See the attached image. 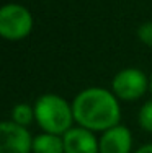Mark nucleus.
<instances>
[{
	"mask_svg": "<svg viewBox=\"0 0 152 153\" xmlns=\"http://www.w3.org/2000/svg\"><path fill=\"white\" fill-rule=\"evenodd\" d=\"M111 90L90 86L82 90L72 101L77 126L92 132H105L121 121V106Z\"/></svg>",
	"mask_w": 152,
	"mask_h": 153,
	"instance_id": "1",
	"label": "nucleus"
},
{
	"mask_svg": "<svg viewBox=\"0 0 152 153\" xmlns=\"http://www.w3.org/2000/svg\"><path fill=\"white\" fill-rule=\"evenodd\" d=\"M34 119L43 132L64 135L67 130L72 129L74 119V109L72 103L66 101L59 94L46 93L36 100L34 103Z\"/></svg>",
	"mask_w": 152,
	"mask_h": 153,
	"instance_id": "2",
	"label": "nucleus"
},
{
	"mask_svg": "<svg viewBox=\"0 0 152 153\" xmlns=\"http://www.w3.org/2000/svg\"><path fill=\"white\" fill-rule=\"evenodd\" d=\"M33 15L25 5L7 3L0 10V34L7 41H23L33 31Z\"/></svg>",
	"mask_w": 152,
	"mask_h": 153,
	"instance_id": "3",
	"label": "nucleus"
},
{
	"mask_svg": "<svg viewBox=\"0 0 152 153\" xmlns=\"http://www.w3.org/2000/svg\"><path fill=\"white\" fill-rule=\"evenodd\" d=\"M149 90V78L141 68L128 67L119 70L111 80V91L121 101H136Z\"/></svg>",
	"mask_w": 152,
	"mask_h": 153,
	"instance_id": "4",
	"label": "nucleus"
},
{
	"mask_svg": "<svg viewBox=\"0 0 152 153\" xmlns=\"http://www.w3.org/2000/svg\"><path fill=\"white\" fill-rule=\"evenodd\" d=\"M33 138L26 127L13 121L0 124V153H33Z\"/></svg>",
	"mask_w": 152,
	"mask_h": 153,
	"instance_id": "5",
	"label": "nucleus"
},
{
	"mask_svg": "<svg viewBox=\"0 0 152 153\" xmlns=\"http://www.w3.org/2000/svg\"><path fill=\"white\" fill-rule=\"evenodd\" d=\"M66 153H100V138L95 132L77 126L62 135Z\"/></svg>",
	"mask_w": 152,
	"mask_h": 153,
	"instance_id": "6",
	"label": "nucleus"
},
{
	"mask_svg": "<svg viewBox=\"0 0 152 153\" xmlns=\"http://www.w3.org/2000/svg\"><path fill=\"white\" fill-rule=\"evenodd\" d=\"M133 134L126 126H118L105 130L100 137V153H131Z\"/></svg>",
	"mask_w": 152,
	"mask_h": 153,
	"instance_id": "7",
	"label": "nucleus"
},
{
	"mask_svg": "<svg viewBox=\"0 0 152 153\" xmlns=\"http://www.w3.org/2000/svg\"><path fill=\"white\" fill-rule=\"evenodd\" d=\"M33 153H66L62 135L43 132L33 138Z\"/></svg>",
	"mask_w": 152,
	"mask_h": 153,
	"instance_id": "8",
	"label": "nucleus"
},
{
	"mask_svg": "<svg viewBox=\"0 0 152 153\" xmlns=\"http://www.w3.org/2000/svg\"><path fill=\"white\" fill-rule=\"evenodd\" d=\"M10 121H13L15 124H20V126L26 127L30 126L34 119V108H31L30 104L26 103H18L13 106L12 109V119Z\"/></svg>",
	"mask_w": 152,
	"mask_h": 153,
	"instance_id": "9",
	"label": "nucleus"
},
{
	"mask_svg": "<svg viewBox=\"0 0 152 153\" xmlns=\"http://www.w3.org/2000/svg\"><path fill=\"white\" fill-rule=\"evenodd\" d=\"M137 122L139 127L146 132H152V100L146 101L141 106L139 114H137Z\"/></svg>",
	"mask_w": 152,
	"mask_h": 153,
	"instance_id": "10",
	"label": "nucleus"
},
{
	"mask_svg": "<svg viewBox=\"0 0 152 153\" xmlns=\"http://www.w3.org/2000/svg\"><path fill=\"white\" fill-rule=\"evenodd\" d=\"M137 38L142 44L152 47V21H146V23L139 25L137 28Z\"/></svg>",
	"mask_w": 152,
	"mask_h": 153,
	"instance_id": "11",
	"label": "nucleus"
},
{
	"mask_svg": "<svg viewBox=\"0 0 152 153\" xmlns=\"http://www.w3.org/2000/svg\"><path fill=\"white\" fill-rule=\"evenodd\" d=\"M134 153H152V143H146L142 147H139Z\"/></svg>",
	"mask_w": 152,
	"mask_h": 153,
	"instance_id": "12",
	"label": "nucleus"
},
{
	"mask_svg": "<svg viewBox=\"0 0 152 153\" xmlns=\"http://www.w3.org/2000/svg\"><path fill=\"white\" fill-rule=\"evenodd\" d=\"M149 90H151V93H152V75L149 76Z\"/></svg>",
	"mask_w": 152,
	"mask_h": 153,
	"instance_id": "13",
	"label": "nucleus"
}]
</instances>
